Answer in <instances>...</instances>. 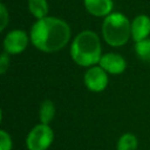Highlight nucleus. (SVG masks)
Instances as JSON below:
<instances>
[{"label": "nucleus", "instance_id": "1", "mask_svg": "<svg viewBox=\"0 0 150 150\" xmlns=\"http://www.w3.org/2000/svg\"><path fill=\"white\" fill-rule=\"evenodd\" d=\"M70 38L68 23L61 19L46 16L39 19L30 29L32 43L40 50L53 53L62 49Z\"/></svg>", "mask_w": 150, "mask_h": 150}, {"label": "nucleus", "instance_id": "2", "mask_svg": "<svg viewBox=\"0 0 150 150\" xmlns=\"http://www.w3.org/2000/svg\"><path fill=\"white\" fill-rule=\"evenodd\" d=\"M70 55L75 63L90 67L100 62L102 57L101 42L91 30H83L76 35L70 47Z\"/></svg>", "mask_w": 150, "mask_h": 150}, {"label": "nucleus", "instance_id": "3", "mask_svg": "<svg viewBox=\"0 0 150 150\" xmlns=\"http://www.w3.org/2000/svg\"><path fill=\"white\" fill-rule=\"evenodd\" d=\"M102 34L108 45L120 47L128 42L131 35V25L123 14L110 13L103 21Z\"/></svg>", "mask_w": 150, "mask_h": 150}, {"label": "nucleus", "instance_id": "4", "mask_svg": "<svg viewBox=\"0 0 150 150\" xmlns=\"http://www.w3.org/2000/svg\"><path fill=\"white\" fill-rule=\"evenodd\" d=\"M54 139V132L48 124L35 125L27 136L26 145L28 150H47Z\"/></svg>", "mask_w": 150, "mask_h": 150}, {"label": "nucleus", "instance_id": "5", "mask_svg": "<svg viewBox=\"0 0 150 150\" xmlns=\"http://www.w3.org/2000/svg\"><path fill=\"white\" fill-rule=\"evenodd\" d=\"M84 83L87 88L91 91L98 93L105 89L108 84V75L107 71L100 66H91L84 74Z\"/></svg>", "mask_w": 150, "mask_h": 150}, {"label": "nucleus", "instance_id": "6", "mask_svg": "<svg viewBox=\"0 0 150 150\" xmlns=\"http://www.w3.org/2000/svg\"><path fill=\"white\" fill-rule=\"evenodd\" d=\"M27 45L28 36L26 32L21 29L9 32L4 40V47L7 54H20L26 49Z\"/></svg>", "mask_w": 150, "mask_h": 150}, {"label": "nucleus", "instance_id": "7", "mask_svg": "<svg viewBox=\"0 0 150 150\" xmlns=\"http://www.w3.org/2000/svg\"><path fill=\"white\" fill-rule=\"evenodd\" d=\"M98 63L107 73L115 74V75L123 73L127 67L125 60L121 55L114 54V53H108V54L102 55Z\"/></svg>", "mask_w": 150, "mask_h": 150}, {"label": "nucleus", "instance_id": "8", "mask_svg": "<svg viewBox=\"0 0 150 150\" xmlns=\"http://www.w3.org/2000/svg\"><path fill=\"white\" fill-rule=\"evenodd\" d=\"M150 33V18L141 14L136 16L131 23V36L137 42L148 38Z\"/></svg>", "mask_w": 150, "mask_h": 150}, {"label": "nucleus", "instance_id": "9", "mask_svg": "<svg viewBox=\"0 0 150 150\" xmlns=\"http://www.w3.org/2000/svg\"><path fill=\"white\" fill-rule=\"evenodd\" d=\"M111 0H84L86 9L95 16H107L112 11Z\"/></svg>", "mask_w": 150, "mask_h": 150}, {"label": "nucleus", "instance_id": "10", "mask_svg": "<svg viewBox=\"0 0 150 150\" xmlns=\"http://www.w3.org/2000/svg\"><path fill=\"white\" fill-rule=\"evenodd\" d=\"M28 8L38 20L47 16L48 5L46 0H28Z\"/></svg>", "mask_w": 150, "mask_h": 150}, {"label": "nucleus", "instance_id": "11", "mask_svg": "<svg viewBox=\"0 0 150 150\" xmlns=\"http://www.w3.org/2000/svg\"><path fill=\"white\" fill-rule=\"evenodd\" d=\"M40 121L43 124H48L55 115V105L50 100H45L40 107Z\"/></svg>", "mask_w": 150, "mask_h": 150}, {"label": "nucleus", "instance_id": "12", "mask_svg": "<svg viewBox=\"0 0 150 150\" xmlns=\"http://www.w3.org/2000/svg\"><path fill=\"white\" fill-rule=\"evenodd\" d=\"M135 52L139 60L149 62L150 61V39H144L137 41L135 45Z\"/></svg>", "mask_w": 150, "mask_h": 150}, {"label": "nucleus", "instance_id": "13", "mask_svg": "<svg viewBox=\"0 0 150 150\" xmlns=\"http://www.w3.org/2000/svg\"><path fill=\"white\" fill-rule=\"evenodd\" d=\"M137 138L135 135L127 132L122 135L117 142V150H136Z\"/></svg>", "mask_w": 150, "mask_h": 150}, {"label": "nucleus", "instance_id": "14", "mask_svg": "<svg viewBox=\"0 0 150 150\" xmlns=\"http://www.w3.org/2000/svg\"><path fill=\"white\" fill-rule=\"evenodd\" d=\"M0 150H12V139L5 130L0 131Z\"/></svg>", "mask_w": 150, "mask_h": 150}, {"label": "nucleus", "instance_id": "15", "mask_svg": "<svg viewBox=\"0 0 150 150\" xmlns=\"http://www.w3.org/2000/svg\"><path fill=\"white\" fill-rule=\"evenodd\" d=\"M9 66V60L7 56V53H2V55L0 56V73L5 74V71L7 70V67Z\"/></svg>", "mask_w": 150, "mask_h": 150}, {"label": "nucleus", "instance_id": "16", "mask_svg": "<svg viewBox=\"0 0 150 150\" xmlns=\"http://www.w3.org/2000/svg\"><path fill=\"white\" fill-rule=\"evenodd\" d=\"M0 8H1V14H0V18H1L0 29H1V30H4V29H5V27H6V25H7V20H8V14H7V11H6V8H5L4 4H1Z\"/></svg>", "mask_w": 150, "mask_h": 150}]
</instances>
